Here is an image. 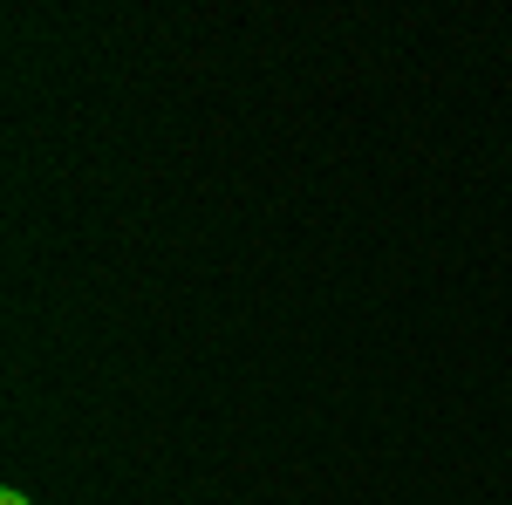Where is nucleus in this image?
<instances>
[{"mask_svg": "<svg viewBox=\"0 0 512 505\" xmlns=\"http://www.w3.org/2000/svg\"><path fill=\"white\" fill-rule=\"evenodd\" d=\"M0 505H35V499L28 492H0Z\"/></svg>", "mask_w": 512, "mask_h": 505, "instance_id": "obj_1", "label": "nucleus"}]
</instances>
